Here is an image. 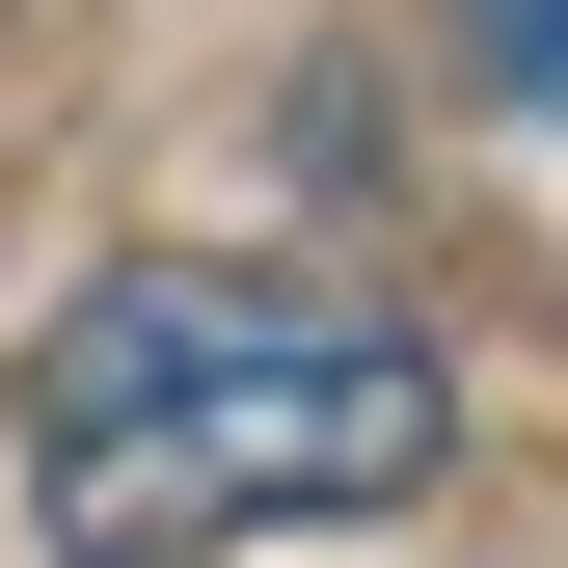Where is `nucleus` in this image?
Segmentation results:
<instances>
[{
    "mask_svg": "<svg viewBox=\"0 0 568 568\" xmlns=\"http://www.w3.org/2000/svg\"><path fill=\"white\" fill-rule=\"evenodd\" d=\"M434 460H460V379L352 271L135 244L28 325V515L54 541H325V515H406Z\"/></svg>",
    "mask_w": 568,
    "mask_h": 568,
    "instance_id": "nucleus-1",
    "label": "nucleus"
},
{
    "mask_svg": "<svg viewBox=\"0 0 568 568\" xmlns=\"http://www.w3.org/2000/svg\"><path fill=\"white\" fill-rule=\"evenodd\" d=\"M460 54H487V109H568V0H460Z\"/></svg>",
    "mask_w": 568,
    "mask_h": 568,
    "instance_id": "nucleus-2",
    "label": "nucleus"
}]
</instances>
